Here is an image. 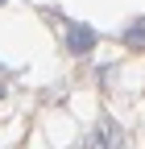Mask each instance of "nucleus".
Wrapping results in <instances>:
<instances>
[{"mask_svg":"<svg viewBox=\"0 0 145 149\" xmlns=\"http://www.w3.org/2000/svg\"><path fill=\"white\" fill-rule=\"evenodd\" d=\"M66 46L75 50V54H87L96 46V29H87V25H66Z\"/></svg>","mask_w":145,"mask_h":149,"instance_id":"obj_1","label":"nucleus"},{"mask_svg":"<svg viewBox=\"0 0 145 149\" xmlns=\"http://www.w3.org/2000/svg\"><path fill=\"white\" fill-rule=\"evenodd\" d=\"M91 149H120V133H112L108 124H100L96 133H91V141H87Z\"/></svg>","mask_w":145,"mask_h":149,"instance_id":"obj_2","label":"nucleus"},{"mask_svg":"<svg viewBox=\"0 0 145 149\" xmlns=\"http://www.w3.org/2000/svg\"><path fill=\"white\" fill-rule=\"evenodd\" d=\"M124 46L129 50H145V21H133L124 29Z\"/></svg>","mask_w":145,"mask_h":149,"instance_id":"obj_3","label":"nucleus"}]
</instances>
